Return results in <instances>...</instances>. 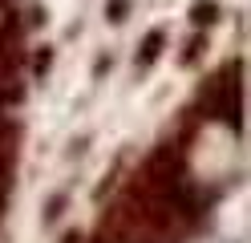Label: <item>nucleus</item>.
<instances>
[{"instance_id":"nucleus-6","label":"nucleus","mask_w":251,"mask_h":243,"mask_svg":"<svg viewBox=\"0 0 251 243\" xmlns=\"http://www.w3.org/2000/svg\"><path fill=\"white\" fill-rule=\"evenodd\" d=\"M49 61H53V49H41V53H37V77L49 69Z\"/></svg>"},{"instance_id":"nucleus-4","label":"nucleus","mask_w":251,"mask_h":243,"mask_svg":"<svg viewBox=\"0 0 251 243\" xmlns=\"http://www.w3.org/2000/svg\"><path fill=\"white\" fill-rule=\"evenodd\" d=\"M61 211H65V194H53V199H49V207H45V219L53 223V219L61 215Z\"/></svg>"},{"instance_id":"nucleus-2","label":"nucleus","mask_w":251,"mask_h":243,"mask_svg":"<svg viewBox=\"0 0 251 243\" xmlns=\"http://www.w3.org/2000/svg\"><path fill=\"white\" fill-rule=\"evenodd\" d=\"M162 45H166V37H162V32H146V41H142V53H138V65H150V61H158Z\"/></svg>"},{"instance_id":"nucleus-1","label":"nucleus","mask_w":251,"mask_h":243,"mask_svg":"<svg viewBox=\"0 0 251 243\" xmlns=\"http://www.w3.org/2000/svg\"><path fill=\"white\" fill-rule=\"evenodd\" d=\"M219 16H223V12H219V4H215V0H199V4L191 8V21H195L199 28H207V25H215Z\"/></svg>"},{"instance_id":"nucleus-5","label":"nucleus","mask_w":251,"mask_h":243,"mask_svg":"<svg viewBox=\"0 0 251 243\" xmlns=\"http://www.w3.org/2000/svg\"><path fill=\"white\" fill-rule=\"evenodd\" d=\"M202 45H207V41H202V37H195L191 45H186V49H182V61H195V57L202 53Z\"/></svg>"},{"instance_id":"nucleus-3","label":"nucleus","mask_w":251,"mask_h":243,"mask_svg":"<svg viewBox=\"0 0 251 243\" xmlns=\"http://www.w3.org/2000/svg\"><path fill=\"white\" fill-rule=\"evenodd\" d=\"M126 12H130V0H109V4H105V21L109 25H122Z\"/></svg>"}]
</instances>
